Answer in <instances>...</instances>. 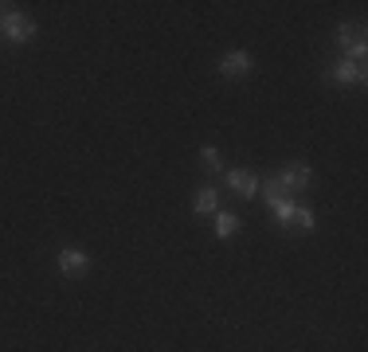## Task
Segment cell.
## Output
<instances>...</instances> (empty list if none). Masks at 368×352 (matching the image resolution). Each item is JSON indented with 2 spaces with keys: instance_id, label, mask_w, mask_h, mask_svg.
<instances>
[{
  "instance_id": "1",
  "label": "cell",
  "mask_w": 368,
  "mask_h": 352,
  "mask_svg": "<svg viewBox=\"0 0 368 352\" xmlns=\"http://www.w3.org/2000/svg\"><path fill=\"white\" fill-rule=\"evenodd\" d=\"M278 184H283L286 192H306L309 184H314V172L302 165V161H294V165H283V172H278Z\"/></svg>"
},
{
  "instance_id": "2",
  "label": "cell",
  "mask_w": 368,
  "mask_h": 352,
  "mask_svg": "<svg viewBox=\"0 0 368 352\" xmlns=\"http://www.w3.org/2000/svg\"><path fill=\"white\" fill-rule=\"evenodd\" d=\"M333 79H337V83H360V79H365V48H353V55H345V59L333 67Z\"/></svg>"
},
{
  "instance_id": "3",
  "label": "cell",
  "mask_w": 368,
  "mask_h": 352,
  "mask_svg": "<svg viewBox=\"0 0 368 352\" xmlns=\"http://www.w3.org/2000/svg\"><path fill=\"white\" fill-rule=\"evenodd\" d=\"M255 71V59H251V51H232V55H223L220 63V74H227V79H243V74Z\"/></svg>"
},
{
  "instance_id": "4",
  "label": "cell",
  "mask_w": 368,
  "mask_h": 352,
  "mask_svg": "<svg viewBox=\"0 0 368 352\" xmlns=\"http://www.w3.org/2000/svg\"><path fill=\"white\" fill-rule=\"evenodd\" d=\"M4 36L12 39V43H28V39L36 36V24H32L24 12H8V20H4Z\"/></svg>"
},
{
  "instance_id": "5",
  "label": "cell",
  "mask_w": 368,
  "mask_h": 352,
  "mask_svg": "<svg viewBox=\"0 0 368 352\" xmlns=\"http://www.w3.org/2000/svg\"><path fill=\"white\" fill-rule=\"evenodd\" d=\"M86 267H90V258H86L83 251H71V247H63V251H59V270H63V274L79 278V274H86Z\"/></svg>"
},
{
  "instance_id": "6",
  "label": "cell",
  "mask_w": 368,
  "mask_h": 352,
  "mask_svg": "<svg viewBox=\"0 0 368 352\" xmlns=\"http://www.w3.org/2000/svg\"><path fill=\"white\" fill-rule=\"evenodd\" d=\"M227 188H232L235 196H251L258 192V176H251V172H243V169H235V172H227Z\"/></svg>"
},
{
  "instance_id": "7",
  "label": "cell",
  "mask_w": 368,
  "mask_h": 352,
  "mask_svg": "<svg viewBox=\"0 0 368 352\" xmlns=\"http://www.w3.org/2000/svg\"><path fill=\"white\" fill-rule=\"evenodd\" d=\"M258 192H263V200H267L270 207H274V204H283L286 196H290V192L283 188V184H278V176H267V180L258 184Z\"/></svg>"
},
{
  "instance_id": "8",
  "label": "cell",
  "mask_w": 368,
  "mask_h": 352,
  "mask_svg": "<svg viewBox=\"0 0 368 352\" xmlns=\"http://www.w3.org/2000/svg\"><path fill=\"white\" fill-rule=\"evenodd\" d=\"M337 43H341V48H365V28L360 24H349V28H341V32H337Z\"/></svg>"
},
{
  "instance_id": "9",
  "label": "cell",
  "mask_w": 368,
  "mask_h": 352,
  "mask_svg": "<svg viewBox=\"0 0 368 352\" xmlns=\"http://www.w3.org/2000/svg\"><path fill=\"white\" fill-rule=\"evenodd\" d=\"M286 223H290L294 231H314V211L294 204V207H290V216H286Z\"/></svg>"
},
{
  "instance_id": "10",
  "label": "cell",
  "mask_w": 368,
  "mask_h": 352,
  "mask_svg": "<svg viewBox=\"0 0 368 352\" xmlns=\"http://www.w3.org/2000/svg\"><path fill=\"white\" fill-rule=\"evenodd\" d=\"M235 231H239V216H232V211H216V235H220V239H232Z\"/></svg>"
},
{
  "instance_id": "11",
  "label": "cell",
  "mask_w": 368,
  "mask_h": 352,
  "mask_svg": "<svg viewBox=\"0 0 368 352\" xmlns=\"http://www.w3.org/2000/svg\"><path fill=\"white\" fill-rule=\"evenodd\" d=\"M196 211L200 216H216V211H220V196H216V188H204V192L196 196Z\"/></svg>"
},
{
  "instance_id": "12",
  "label": "cell",
  "mask_w": 368,
  "mask_h": 352,
  "mask_svg": "<svg viewBox=\"0 0 368 352\" xmlns=\"http://www.w3.org/2000/svg\"><path fill=\"white\" fill-rule=\"evenodd\" d=\"M200 161H204V169H208V172H220V153H216V149H204Z\"/></svg>"
},
{
  "instance_id": "13",
  "label": "cell",
  "mask_w": 368,
  "mask_h": 352,
  "mask_svg": "<svg viewBox=\"0 0 368 352\" xmlns=\"http://www.w3.org/2000/svg\"><path fill=\"white\" fill-rule=\"evenodd\" d=\"M8 12H12V8H8V4H0V28H4V20H8Z\"/></svg>"
}]
</instances>
